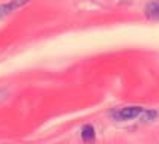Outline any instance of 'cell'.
Here are the masks:
<instances>
[{"mask_svg": "<svg viewBox=\"0 0 159 144\" xmlns=\"http://www.w3.org/2000/svg\"><path fill=\"white\" fill-rule=\"evenodd\" d=\"M144 113V108L141 107H123L113 111V119L119 120V122H126V120H132L137 117H141Z\"/></svg>", "mask_w": 159, "mask_h": 144, "instance_id": "cell-1", "label": "cell"}, {"mask_svg": "<svg viewBox=\"0 0 159 144\" xmlns=\"http://www.w3.org/2000/svg\"><path fill=\"white\" fill-rule=\"evenodd\" d=\"M30 0H9L8 3H2L0 5V17H6L9 14L15 12L17 9L23 8L24 5H27Z\"/></svg>", "mask_w": 159, "mask_h": 144, "instance_id": "cell-2", "label": "cell"}, {"mask_svg": "<svg viewBox=\"0 0 159 144\" xmlns=\"http://www.w3.org/2000/svg\"><path fill=\"white\" fill-rule=\"evenodd\" d=\"M95 138H96V132H95V128L92 125H84L81 129V140L84 144H93L95 143Z\"/></svg>", "mask_w": 159, "mask_h": 144, "instance_id": "cell-3", "label": "cell"}, {"mask_svg": "<svg viewBox=\"0 0 159 144\" xmlns=\"http://www.w3.org/2000/svg\"><path fill=\"white\" fill-rule=\"evenodd\" d=\"M144 12H146V17L147 18L159 20V0H152L150 3H147Z\"/></svg>", "mask_w": 159, "mask_h": 144, "instance_id": "cell-4", "label": "cell"}]
</instances>
